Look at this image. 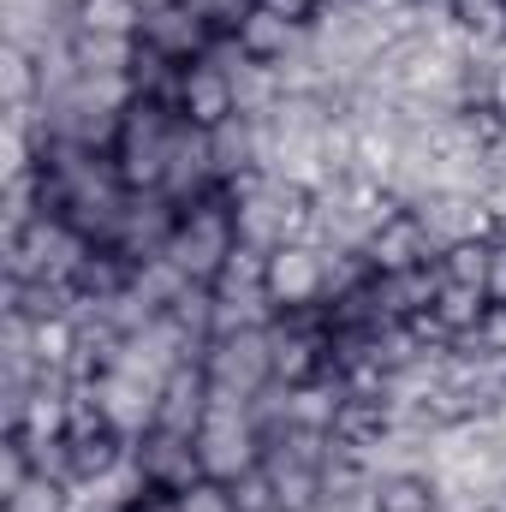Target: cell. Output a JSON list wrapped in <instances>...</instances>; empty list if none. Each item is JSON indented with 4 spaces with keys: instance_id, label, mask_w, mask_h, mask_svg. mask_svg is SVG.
Returning a JSON list of instances; mask_svg holds the SVG:
<instances>
[{
    "instance_id": "cell-16",
    "label": "cell",
    "mask_w": 506,
    "mask_h": 512,
    "mask_svg": "<svg viewBox=\"0 0 506 512\" xmlns=\"http://www.w3.org/2000/svg\"><path fill=\"white\" fill-rule=\"evenodd\" d=\"M435 322L453 334V340H465V334H477L483 328V316H489V292L483 286H459V280H441V292H435Z\"/></svg>"
},
{
    "instance_id": "cell-20",
    "label": "cell",
    "mask_w": 506,
    "mask_h": 512,
    "mask_svg": "<svg viewBox=\"0 0 506 512\" xmlns=\"http://www.w3.org/2000/svg\"><path fill=\"white\" fill-rule=\"evenodd\" d=\"M489 251H495V239H459V245H447V251L435 256V268H441V280L483 286L489 280Z\"/></svg>"
},
{
    "instance_id": "cell-22",
    "label": "cell",
    "mask_w": 506,
    "mask_h": 512,
    "mask_svg": "<svg viewBox=\"0 0 506 512\" xmlns=\"http://www.w3.org/2000/svg\"><path fill=\"white\" fill-rule=\"evenodd\" d=\"M173 507H179V512H239V501H233V483L203 477V483L179 489V495H173Z\"/></svg>"
},
{
    "instance_id": "cell-13",
    "label": "cell",
    "mask_w": 506,
    "mask_h": 512,
    "mask_svg": "<svg viewBox=\"0 0 506 512\" xmlns=\"http://www.w3.org/2000/svg\"><path fill=\"white\" fill-rule=\"evenodd\" d=\"M233 36H239L245 60H262V66H280L286 54H298V48L310 42V24H298V18L274 12L268 0H256L251 12H245V24H239Z\"/></svg>"
},
{
    "instance_id": "cell-5",
    "label": "cell",
    "mask_w": 506,
    "mask_h": 512,
    "mask_svg": "<svg viewBox=\"0 0 506 512\" xmlns=\"http://www.w3.org/2000/svg\"><path fill=\"white\" fill-rule=\"evenodd\" d=\"M137 42H143L149 54L173 60V66H191V60H203V54H209L215 30H209V18H203L191 0H149Z\"/></svg>"
},
{
    "instance_id": "cell-8",
    "label": "cell",
    "mask_w": 506,
    "mask_h": 512,
    "mask_svg": "<svg viewBox=\"0 0 506 512\" xmlns=\"http://www.w3.org/2000/svg\"><path fill=\"white\" fill-rule=\"evenodd\" d=\"M209 364L203 358H185L179 370H167L161 382V399H155V429H173V435H197L203 417H209Z\"/></svg>"
},
{
    "instance_id": "cell-6",
    "label": "cell",
    "mask_w": 506,
    "mask_h": 512,
    "mask_svg": "<svg viewBox=\"0 0 506 512\" xmlns=\"http://www.w3.org/2000/svg\"><path fill=\"white\" fill-rule=\"evenodd\" d=\"M203 364H209V382L215 387H233V393L256 399L262 387L274 382V340H268V328L221 334V340H209Z\"/></svg>"
},
{
    "instance_id": "cell-3",
    "label": "cell",
    "mask_w": 506,
    "mask_h": 512,
    "mask_svg": "<svg viewBox=\"0 0 506 512\" xmlns=\"http://www.w3.org/2000/svg\"><path fill=\"white\" fill-rule=\"evenodd\" d=\"M90 251L96 245L66 215H36L30 227L6 233V280H66L72 286Z\"/></svg>"
},
{
    "instance_id": "cell-23",
    "label": "cell",
    "mask_w": 506,
    "mask_h": 512,
    "mask_svg": "<svg viewBox=\"0 0 506 512\" xmlns=\"http://www.w3.org/2000/svg\"><path fill=\"white\" fill-rule=\"evenodd\" d=\"M233 501H239V512H280V501H274V483H268V471L256 465V471H245L239 483H233Z\"/></svg>"
},
{
    "instance_id": "cell-11",
    "label": "cell",
    "mask_w": 506,
    "mask_h": 512,
    "mask_svg": "<svg viewBox=\"0 0 506 512\" xmlns=\"http://www.w3.org/2000/svg\"><path fill=\"white\" fill-rule=\"evenodd\" d=\"M179 114H185L191 126H203V131L227 126V120L239 114L233 72L215 66V60H191V66H185V84H179Z\"/></svg>"
},
{
    "instance_id": "cell-4",
    "label": "cell",
    "mask_w": 506,
    "mask_h": 512,
    "mask_svg": "<svg viewBox=\"0 0 506 512\" xmlns=\"http://www.w3.org/2000/svg\"><path fill=\"white\" fill-rule=\"evenodd\" d=\"M262 292H268L274 316L328 304V245H274L268 268H262Z\"/></svg>"
},
{
    "instance_id": "cell-15",
    "label": "cell",
    "mask_w": 506,
    "mask_h": 512,
    "mask_svg": "<svg viewBox=\"0 0 506 512\" xmlns=\"http://www.w3.org/2000/svg\"><path fill=\"white\" fill-rule=\"evenodd\" d=\"M376 512H441V489L429 471H381Z\"/></svg>"
},
{
    "instance_id": "cell-1",
    "label": "cell",
    "mask_w": 506,
    "mask_h": 512,
    "mask_svg": "<svg viewBox=\"0 0 506 512\" xmlns=\"http://www.w3.org/2000/svg\"><path fill=\"white\" fill-rule=\"evenodd\" d=\"M179 126H185V114H179L173 102L137 96L126 108L120 137H114V167H120L126 191H161V185H167V161H173Z\"/></svg>"
},
{
    "instance_id": "cell-24",
    "label": "cell",
    "mask_w": 506,
    "mask_h": 512,
    "mask_svg": "<svg viewBox=\"0 0 506 512\" xmlns=\"http://www.w3.org/2000/svg\"><path fill=\"white\" fill-rule=\"evenodd\" d=\"M191 6L209 18V30H215V36H233V30L245 24V12H251L256 0H191Z\"/></svg>"
},
{
    "instance_id": "cell-14",
    "label": "cell",
    "mask_w": 506,
    "mask_h": 512,
    "mask_svg": "<svg viewBox=\"0 0 506 512\" xmlns=\"http://www.w3.org/2000/svg\"><path fill=\"white\" fill-rule=\"evenodd\" d=\"M72 54H78V72H84V78H131L137 60H143V42H137V36H96V30H78V36H72Z\"/></svg>"
},
{
    "instance_id": "cell-9",
    "label": "cell",
    "mask_w": 506,
    "mask_h": 512,
    "mask_svg": "<svg viewBox=\"0 0 506 512\" xmlns=\"http://www.w3.org/2000/svg\"><path fill=\"white\" fill-rule=\"evenodd\" d=\"M417 215H423V227L435 233V245H441V251H447V245H459V239H501V227H495L489 203H483V197H471V191H435V197H423V203H417Z\"/></svg>"
},
{
    "instance_id": "cell-7",
    "label": "cell",
    "mask_w": 506,
    "mask_h": 512,
    "mask_svg": "<svg viewBox=\"0 0 506 512\" xmlns=\"http://www.w3.org/2000/svg\"><path fill=\"white\" fill-rule=\"evenodd\" d=\"M364 256H370L376 274H405V268H429V262L441 256V245H435V233L423 227L417 209H399L387 227H376V233L364 239Z\"/></svg>"
},
{
    "instance_id": "cell-19",
    "label": "cell",
    "mask_w": 506,
    "mask_h": 512,
    "mask_svg": "<svg viewBox=\"0 0 506 512\" xmlns=\"http://www.w3.org/2000/svg\"><path fill=\"white\" fill-rule=\"evenodd\" d=\"M453 24L477 42V48H495L506 42V0H447Z\"/></svg>"
},
{
    "instance_id": "cell-12",
    "label": "cell",
    "mask_w": 506,
    "mask_h": 512,
    "mask_svg": "<svg viewBox=\"0 0 506 512\" xmlns=\"http://www.w3.org/2000/svg\"><path fill=\"white\" fill-rule=\"evenodd\" d=\"M96 399H102L108 423H114L126 441H143V435L155 429V399H161L155 382H143V376H131V370H108V376L96 382Z\"/></svg>"
},
{
    "instance_id": "cell-26",
    "label": "cell",
    "mask_w": 506,
    "mask_h": 512,
    "mask_svg": "<svg viewBox=\"0 0 506 512\" xmlns=\"http://www.w3.org/2000/svg\"><path fill=\"white\" fill-rule=\"evenodd\" d=\"M483 292H489V304H506V233L495 239V251H489V280H483Z\"/></svg>"
},
{
    "instance_id": "cell-27",
    "label": "cell",
    "mask_w": 506,
    "mask_h": 512,
    "mask_svg": "<svg viewBox=\"0 0 506 512\" xmlns=\"http://www.w3.org/2000/svg\"><path fill=\"white\" fill-rule=\"evenodd\" d=\"M268 6H274V12H286V18H298V24H316L334 0H268Z\"/></svg>"
},
{
    "instance_id": "cell-2",
    "label": "cell",
    "mask_w": 506,
    "mask_h": 512,
    "mask_svg": "<svg viewBox=\"0 0 506 512\" xmlns=\"http://www.w3.org/2000/svg\"><path fill=\"white\" fill-rule=\"evenodd\" d=\"M233 245H239V221H233L227 191H215V197H203V203H191V209L179 215V227H173V239H167L161 256H167L185 280L215 286V274L227 268Z\"/></svg>"
},
{
    "instance_id": "cell-10",
    "label": "cell",
    "mask_w": 506,
    "mask_h": 512,
    "mask_svg": "<svg viewBox=\"0 0 506 512\" xmlns=\"http://www.w3.org/2000/svg\"><path fill=\"white\" fill-rule=\"evenodd\" d=\"M137 447V459H143V471H149V483L161 489V495H179V489H191V483H203L209 471H203V459H197V435H173V429H149L143 441H131Z\"/></svg>"
},
{
    "instance_id": "cell-21",
    "label": "cell",
    "mask_w": 506,
    "mask_h": 512,
    "mask_svg": "<svg viewBox=\"0 0 506 512\" xmlns=\"http://www.w3.org/2000/svg\"><path fill=\"white\" fill-rule=\"evenodd\" d=\"M72 483H60V477H48V471H36L18 495H6V512H72Z\"/></svg>"
},
{
    "instance_id": "cell-25",
    "label": "cell",
    "mask_w": 506,
    "mask_h": 512,
    "mask_svg": "<svg viewBox=\"0 0 506 512\" xmlns=\"http://www.w3.org/2000/svg\"><path fill=\"white\" fill-rule=\"evenodd\" d=\"M465 340H477V346H489V352H501V358H506V304H489L483 328H477V334H465Z\"/></svg>"
},
{
    "instance_id": "cell-18",
    "label": "cell",
    "mask_w": 506,
    "mask_h": 512,
    "mask_svg": "<svg viewBox=\"0 0 506 512\" xmlns=\"http://www.w3.org/2000/svg\"><path fill=\"white\" fill-rule=\"evenodd\" d=\"M78 340H84L78 316H48V322L30 328V346H36V364H42V370H72Z\"/></svg>"
},
{
    "instance_id": "cell-17",
    "label": "cell",
    "mask_w": 506,
    "mask_h": 512,
    "mask_svg": "<svg viewBox=\"0 0 506 512\" xmlns=\"http://www.w3.org/2000/svg\"><path fill=\"white\" fill-rule=\"evenodd\" d=\"M143 12H149V0H78L72 6L78 30H96V36H137Z\"/></svg>"
}]
</instances>
